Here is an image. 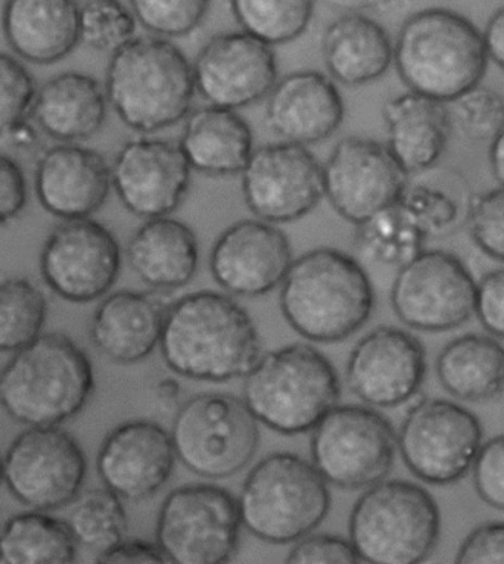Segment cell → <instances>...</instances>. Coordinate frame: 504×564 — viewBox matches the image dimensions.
Returning a JSON list of instances; mask_svg holds the SVG:
<instances>
[{"label":"cell","mask_w":504,"mask_h":564,"mask_svg":"<svg viewBox=\"0 0 504 564\" xmlns=\"http://www.w3.org/2000/svg\"><path fill=\"white\" fill-rule=\"evenodd\" d=\"M160 351L181 378L225 383L245 378L256 366L261 340L247 310L232 296L199 291L169 305Z\"/></svg>","instance_id":"obj_1"},{"label":"cell","mask_w":504,"mask_h":564,"mask_svg":"<svg viewBox=\"0 0 504 564\" xmlns=\"http://www.w3.org/2000/svg\"><path fill=\"white\" fill-rule=\"evenodd\" d=\"M279 305L302 338L335 344L366 325L375 292L356 258L340 249L318 248L292 261L280 285Z\"/></svg>","instance_id":"obj_2"},{"label":"cell","mask_w":504,"mask_h":564,"mask_svg":"<svg viewBox=\"0 0 504 564\" xmlns=\"http://www.w3.org/2000/svg\"><path fill=\"white\" fill-rule=\"evenodd\" d=\"M104 87L122 124L140 134L185 121L196 95L191 61L170 39L152 34L112 52Z\"/></svg>","instance_id":"obj_3"},{"label":"cell","mask_w":504,"mask_h":564,"mask_svg":"<svg viewBox=\"0 0 504 564\" xmlns=\"http://www.w3.org/2000/svg\"><path fill=\"white\" fill-rule=\"evenodd\" d=\"M489 61L481 30L449 8L410 15L394 42V65L407 89L447 105L481 85Z\"/></svg>","instance_id":"obj_4"},{"label":"cell","mask_w":504,"mask_h":564,"mask_svg":"<svg viewBox=\"0 0 504 564\" xmlns=\"http://www.w3.org/2000/svg\"><path fill=\"white\" fill-rule=\"evenodd\" d=\"M95 391L90 358L68 336L42 334L0 371V406L28 427L76 417Z\"/></svg>","instance_id":"obj_5"},{"label":"cell","mask_w":504,"mask_h":564,"mask_svg":"<svg viewBox=\"0 0 504 564\" xmlns=\"http://www.w3.org/2000/svg\"><path fill=\"white\" fill-rule=\"evenodd\" d=\"M340 397L335 367L305 344L265 354L244 378L243 400L254 417L282 435L313 431Z\"/></svg>","instance_id":"obj_6"},{"label":"cell","mask_w":504,"mask_h":564,"mask_svg":"<svg viewBox=\"0 0 504 564\" xmlns=\"http://www.w3.org/2000/svg\"><path fill=\"white\" fill-rule=\"evenodd\" d=\"M243 527L270 544L309 535L331 510V491L313 463L289 453L270 454L249 470L238 498Z\"/></svg>","instance_id":"obj_7"},{"label":"cell","mask_w":504,"mask_h":564,"mask_svg":"<svg viewBox=\"0 0 504 564\" xmlns=\"http://www.w3.org/2000/svg\"><path fill=\"white\" fill-rule=\"evenodd\" d=\"M440 532L437 501L409 480L372 485L350 514V542L363 563H422L437 549Z\"/></svg>","instance_id":"obj_8"},{"label":"cell","mask_w":504,"mask_h":564,"mask_svg":"<svg viewBox=\"0 0 504 564\" xmlns=\"http://www.w3.org/2000/svg\"><path fill=\"white\" fill-rule=\"evenodd\" d=\"M178 460L205 479L232 478L253 462L260 427L243 398L205 392L183 402L172 432Z\"/></svg>","instance_id":"obj_9"},{"label":"cell","mask_w":504,"mask_h":564,"mask_svg":"<svg viewBox=\"0 0 504 564\" xmlns=\"http://www.w3.org/2000/svg\"><path fill=\"white\" fill-rule=\"evenodd\" d=\"M240 529L238 500L227 489L190 484L167 494L156 542L169 563L223 564L238 551Z\"/></svg>","instance_id":"obj_10"},{"label":"cell","mask_w":504,"mask_h":564,"mask_svg":"<svg viewBox=\"0 0 504 564\" xmlns=\"http://www.w3.org/2000/svg\"><path fill=\"white\" fill-rule=\"evenodd\" d=\"M397 436L379 411L335 405L313 427L311 463L323 479L341 489H366L387 478L396 460Z\"/></svg>","instance_id":"obj_11"},{"label":"cell","mask_w":504,"mask_h":564,"mask_svg":"<svg viewBox=\"0 0 504 564\" xmlns=\"http://www.w3.org/2000/svg\"><path fill=\"white\" fill-rule=\"evenodd\" d=\"M480 419L455 402L422 400L411 406L397 436L407 469L429 485L464 478L482 445Z\"/></svg>","instance_id":"obj_12"},{"label":"cell","mask_w":504,"mask_h":564,"mask_svg":"<svg viewBox=\"0 0 504 564\" xmlns=\"http://www.w3.org/2000/svg\"><path fill=\"white\" fill-rule=\"evenodd\" d=\"M87 475L85 452L60 426L21 432L3 457V482L21 505L52 511L73 505Z\"/></svg>","instance_id":"obj_13"},{"label":"cell","mask_w":504,"mask_h":564,"mask_svg":"<svg viewBox=\"0 0 504 564\" xmlns=\"http://www.w3.org/2000/svg\"><path fill=\"white\" fill-rule=\"evenodd\" d=\"M476 282L453 253L431 249L398 269L392 286L396 316L410 329L440 334L475 313Z\"/></svg>","instance_id":"obj_14"},{"label":"cell","mask_w":504,"mask_h":564,"mask_svg":"<svg viewBox=\"0 0 504 564\" xmlns=\"http://www.w3.org/2000/svg\"><path fill=\"white\" fill-rule=\"evenodd\" d=\"M121 248L112 231L92 218L63 220L43 242L39 269L45 285L73 304L94 303L116 285Z\"/></svg>","instance_id":"obj_15"},{"label":"cell","mask_w":504,"mask_h":564,"mask_svg":"<svg viewBox=\"0 0 504 564\" xmlns=\"http://www.w3.org/2000/svg\"><path fill=\"white\" fill-rule=\"evenodd\" d=\"M239 176L249 212L274 225L301 220L324 198L323 164L297 143L256 148Z\"/></svg>","instance_id":"obj_16"},{"label":"cell","mask_w":504,"mask_h":564,"mask_svg":"<svg viewBox=\"0 0 504 564\" xmlns=\"http://www.w3.org/2000/svg\"><path fill=\"white\" fill-rule=\"evenodd\" d=\"M410 176L385 143L348 135L323 163V194L333 212L354 226L400 198Z\"/></svg>","instance_id":"obj_17"},{"label":"cell","mask_w":504,"mask_h":564,"mask_svg":"<svg viewBox=\"0 0 504 564\" xmlns=\"http://www.w3.org/2000/svg\"><path fill=\"white\" fill-rule=\"evenodd\" d=\"M192 72L196 95L207 105L235 111L265 100L279 78L274 47L243 30L210 39Z\"/></svg>","instance_id":"obj_18"},{"label":"cell","mask_w":504,"mask_h":564,"mask_svg":"<svg viewBox=\"0 0 504 564\" xmlns=\"http://www.w3.org/2000/svg\"><path fill=\"white\" fill-rule=\"evenodd\" d=\"M111 185L136 217L172 216L191 186L192 170L178 143L149 134L127 140L114 156Z\"/></svg>","instance_id":"obj_19"},{"label":"cell","mask_w":504,"mask_h":564,"mask_svg":"<svg viewBox=\"0 0 504 564\" xmlns=\"http://www.w3.org/2000/svg\"><path fill=\"white\" fill-rule=\"evenodd\" d=\"M427 376V352L410 332L380 326L350 352L345 379L353 395L369 406L393 409L419 392Z\"/></svg>","instance_id":"obj_20"},{"label":"cell","mask_w":504,"mask_h":564,"mask_svg":"<svg viewBox=\"0 0 504 564\" xmlns=\"http://www.w3.org/2000/svg\"><path fill=\"white\" fill-rule=\"evenodd\" d=\"M292 261L291 242L278 225L244 218L214 242L210 271L227 294L254 299L282 285Z\"/></svg>","instance_id":"obj_21"},{"label":"cell","mask_w":504,"mask_h":564,"mask_svg":"<svg viewBox=\"0 0 504 564\" xmlns=\"http://www.w3.org/2000/svg\"><path fill=\"white\" fill-rule=\"evenodd\" d=\"M172 435L151 420H129L114 427L96 457L100 482L121 500L156 496L176 466Z\"/></svg>","instance_id":"obj_22"},{"label":"cell","mask_w":504,"mask_h":564,"mask_svg":"<svg viewBox=\"0 0 504 564\" xmlns=\"http://www.w3.org/2000/svg\"><path fill=\"white\" fill-rule=\"evenodd\" d=\"M111 191V165L92 148L58 143L37 156L34 192L42 208L60 220L94 216Z\"/></svg>","instance_id":"obj_23"},{"label":"cell","mask_w":504,"mask_h":564,"mask_svg":"<svg viewBox=\"0 0 504 564\" xmlns=\"http://www.w3.org/2000/svg\"><path fill=\"white\" fill-rule=\"evenodd\" d=\"M266 121L283 142L310 147L335 134L343 124V95L328 74L300 69L278 78L267 95Z\"/></svg>","instance_id":"obj_24"},{"label":"cell","mask_w":504,"mask_h":564,"mask_svg":"<svg viewBox=\"0 0 504 564\" xmlns=\"http://www.w3.org/2000/svg\"><path fill=\"white\" fill-rule=\"evenodd\" d=\"M165 292L118 291L105 295L90 322V340L116 365L143 361L160 347L169 301Z\"/></svg>","instance_id":"obj_25"},{"label":"cell","mask_w":504,"mask_h":564,"mask_svg":"<svg viewBox=\"0 0 504 564\" xmlns=\"http://www.w3.org/2000/svg\"><path fill=\"white\" fill-rule=\"evenodd\" d=\"M78 0H6L2 30L20 59L52 65L67 58L81 43Z\"/></svg>","instance_id":"obj_26"},{"label":"cell","mask_w":504,"mask_h":564,"mask_svg":"<svg viewBox=\"0 0 504 564\" xmlns=\"http://www.w3.org/2000/svg\"><path fill=\"white\" fill-rule=\"evenodd\" d=\"M387 145L409 176L431 172L449 145L453 120L447 104L407 90L383 107Z\"/></svg>","instance_id":"obj_27"},{"label":"cell","mask_w":504,"mask_h":564,"mask_svg":"<svg viewBox=\"0 0 504 564\" xmlns=\"http://www.w3.org/2000/svg\"><path fill=\"white\" fill-rule=\"evenodd\" d=\"M108 107L105 87L95 77L65 72L39 87L30 118L47 138L81 143L103 129Z\"/></svg>","instance_id":"obj_28"},{"label":"cell","mask_w":504,"mask_h":564,"mask_svg":"<svg viewBox=\"0 0 504 564\" xmlns=\"http://www.w3.org/2000/svg\"><path fill=\"white\" fill-rule=\"evenodd\" d=\"M126 256L144 285L167 294L195 278L200 245L186 223L172 216L149 218L131 236Z\"/></svg>","instance_id":"obj_29"},{"label":"cell","mask_w":504,"mask_h":564,"mask_svg":"<svg viewBox=\"0 0 504 564\" xmlns=\"http://www.w3.org/2000/svg\"><path fill=\"white\" fill-rule=\"evenodd\" d=\"M178 145L192 172L208 177L239 176L256 150L245 118L214 105L191 111Z\"/></svg>","instance_id":"obj_30"},{"label":"cell","mask_w":504,"mask_h":564,"mask_svg":"<svg viewBox=\"0 0 504 564\" xmlns=\"http://www.w3.org/2000/svg\"><path fill=\"white\" fill-rule=\"evenodd\" d=\"M322 58L333 82L366 86L392 68L394 43L378 21L361 11H347L324 30Z\"/></svg>","instance_id":"obj_31"},{"label":"cell","mask_w":504,"mask_h":564,"mask_svg":"<svg viewBox=\"0 0 504 564\" xmlns=\"http://www.w3.org/2000/svg\"><path fill=\"white\" fill-rule=\"evenodd\" d=\"M437 376L455 400H493L504 389V347L485 335L459 336L438 354Z\"/></svg>","instance_id":"obj_32"},{"label":"cell","mask_w":504,"mask_h":564,"mask_svg":"<svg viewBox=\"0 0 504 564\" xmlns=\"http://www.w3.org/2000/svg\"><path fill=\"white\" fill-rule=\"evenodd\" d=\"M77 546L67 520L47 511L12 516L0 529V563L68 564L76 560Z\"/></svg>","instance_id":"obj_33"},{"label":"cell","mask_w":504,"mask_h":564,"mask_svg":"<svg viewBox=\"0 0 504 564\" xmlns=\"http://www.w3.org/2000/svg\"><path fill=\"white\" fill-rule=\"evenodd\" d=\"M356 229V247L362 257L396 269L425 251L428 240L414 214L398 199Z\"/></svg>","instance_id":"obj_34"},{"label":"cell","mask_w":504,"mask_h":564,"mask_svg":"<svg viewBox=\"0 0 504 564\" xmlns=\"http://www.w3.org/2000/svg\"><path fill=\"white\" fill-rule=\"evenodd\" d=\"M243 32L271 47L287 45L307 32L315 0H229Z\"/></svg>","instance_id":"obj_35"},{"label":"cell","mask_w":504,"mask_h":564,"mask_svg":"<svg viewBox=\"0 0 504 564\" xmlns=\"http://www.w3.org/2000/svg\"><path fill=\"white\" fill-rule=\"evenodd\" d=\"M45 294L25 278L0 280V352H17L42 335Z\"/></svg>","instance_id":"obj_36"},{"label":"cell","mask_w":504,"mask_h":564,"mask_svg":"<svg viewBox=\"0 0 504 564\" xmlns=\"http://www.w3.org/2000/svg\"><path fill=\"white\" fill-rule=\"evenodd\" d=\"M67 523L78 545L98 553L117 544L127 532L121 498L105 487L81 494L73 501Z\"/></svg>","instance_id":"obj_37"},{"label":"cell","mask_w":504,"mask_h":564,"mask_svg":"<svg viewBox=\"0 0 504 564\" xmlns=\"http://www.w3.org/2000/svg\"><path fill=\"white\" fill-rule=\"evenodd\" d=\"M81 43L99 52H116L133 41L138 21L121 0L81 2Z\"/></svg>","instance_id":"obj_38"},{"label":"cell","mask_w":504,"mask_h":564,"mask_svg":"<svg viewBox=\"0 0 504 564\" xmlns=\"http://www.w3.org/2000/svg\"><path fill=\"white\" fill-rule=\"evenodd\" d=\"M398 200L414 214L428 238L449 234L458 226L463 212L458 186L451 183L446 186L444 183L409 181Z\"/></svg>","instance_id":"obj_39"},{"label":"cell","mask_w":504,"mask_h":564,"mask_svg":"<svg viewBox=\"0 0 504 564\" xmlns=\"http://www.w3.org/2000/svg\"><path fill=\"white\" fill-rule=\"evenodd\" d=\"M213 0H129L138 24L152 36L186 37L203 24Z\"/></svg>","instance_id":"obj_40"},{"label":"cell","mask_w":504,"mask_h":564,"mask_svg":"<svg viewBox=\"0 0 504 564\" xmlns=\"http://www.w3.org/2000/svg\"><path fill=\"white\" fill-rule=\"evenodd\" d=\"M449 105L453 126L475 142H490L504 126L503 96L490 87H473Z\"/></svg>","instance_id":"obj_41"},{"label":"cell","mask_w":504,"mask_h":564,"mask_svg":"<svg viewBox=\"0 0 504 564\" xmlns=\"http://www.w3.org/2000/svg\"><path fill=\"white\" fill-rule=\"evenodd\" d=\"M37 87L19 58L0 52V139L29 120Z\"/></svg>","instance_id":"obj_42"},{"label":"cell","mask_w":504,"mask_h":564,"mask_svg":"<svg viewBox=\"0 0 504 564\" xmlns=\"http://www.w3.org/2000/svg\"><path fill=\"white\" fill-rule=\"evenodd\" d=\"M464 218L473 243L486 257L504 262V187L472 196Z\"/></svg>","instance_id":"obj_43"},{"label":"cell","mask_w":504,"mask_h":564,"mask_svg":"<svg viewBox=\"0 0 504 564\" xmlns=\"http://www.w3.org/2000/svg\"><path fill=\"white\" fill-rule=\"evenodd\" d=\"M472 474L481 500L495 510L504 511V435L481 445Z\"/></svg>","instance_id":"obj_44"},{"label":"cell","mask_w":504,"mask_h":564,"mask_svg":"<svg viewBox=\"0 0 504 564\" xmlns=\"http://www.w3.org/2000/svg\"><path fill=\"white\" fill-rule=\"evenodd\" d=\"M285 562L289 564L362 563L350 540L335 535H305L296 541Z\"/></svg>","instance_id":"obj_45"},{"label":"cell","mask_w":504,"mask_h":564,"mask_svg":"<svg viewBox=\"0 0 504 564\" xmlns=\"http://www.w3.org/2000/svg\"><path fill=\"white\" fill-rule=\"evenodd\" d=\"M475 314L486 332L504 340V269L489 271L476 283Z\"/></svg>","instance_id":"obj_46"},{"label":"cell","mask_w":504,"mask_h":564,"mask_svg":"<svg viewBox=\"0 0 504 564\" xmlns=\"http://www.w3.org/2000/svg\"><path fill=\"white\" fill-rule=\"evenodd\" d=\"M29 200L28 178L14 156L0 154V227L24 212Z\"/></svg>","instance_id":"obj_47"},{"label":"cell","mask_w":504,"mask_h":564,"mask_svg":"<svg viewBox=\"0 0 504 564\" xmlns=\"http://www.w3.org/2000/svg\"><path fill=\"white\" fill-rule=\"evenodd\" d=\"M455 563L504 564V522L485 523L473 529L460 545Z\"/></svg>","instance_id":"obj_48"},{"label":"cell","mask_w":504,"mask_h":564,"mask_svg":"<svg viewBox=\"0 0 504 564\" xmlns=\"http://www.w3.org/2000/svg\"><path fill=\"white\" fill-rule=\"evenodd\" d=\"M99 564H162L167 562L160 546L143 540H122L96 555Z\"/></svg>","instance_id":"obj_49"},{"label":"cell","mask_w":504,"mask_h":564,"mask_svg":"<svg viewBox=\"0 0 504 564\" xmlns=\"http://www.w3.org/2000/svg\"><path fill=\"white\" fill-rule=\"evenodd\" d=\"M486 55L504 73V6L490 17L484 32Z\"/></svg>","instance_id":"obj_50"},{"label":"cell","mask_w":504,"mask_h":564,"mask_svg":"<svg viewBox=\"0 0 504 564\" xmlns=\"http://www.w3.org/2000/svg\"><path fill=\"white\" fill-rule=\"evenodd\" d=\"M37 131V127H34L29 120H24L17 124L3 139H7L12 150L20 152V154L39 156L42 152H39L41 138H39Z\"/></svg>","instance_id":"obj_51"},{"label":"cell","mask_w":504,"mask_h":564,"mask_svg":"<svg viewBox=\"0 0 504 564\" xmlns=\"http://www.w3.org/2000/svg\"><path fill=\"white\" fill-rule=\"evenodd\" d=\"M181 384L176 379L164 378L161 379L157 384V400L160 409L164 413H172L174 410H179V401H181Z\"/></svg>","instance_id":"obj_52"},{"label":"cell","mask_w":504,"mask_h":564,"mask_svg":"<svg viewBox=\"0 0 504 564\" xmlns=\"http://www.w3.org/2000/svg\"><path fill=\"white\" fill-rule=\"evenodd\" d=\"M489 159L495 181L504 187V126L490 140Z\"/></svg>","instance_id":"obj_53"},{"label":"cell","mask_w":504,"mask_h":564,"mask_svg":"<svg viewBox=\"0 0 504 564\" xmlns=\"http://www.w3.org/2000/svg\"><path fill=\"white\" fill-rule=\"evenodd\" d=\"M328 6L336 8L340 11H363L369 8L367 0H324Z\"/></svg>","instance_id":"obj_54"},{"label":"cell","mask_w":504,"mask_h":564,"mask_svg":"<svg viewBox=\"0 0 504 564\" xmlns=\"http://www.w3.org/2000/svg\"><path fill=\"white\" fill-rule=\"evenodd\" d=\"M405 2V0H367L369 3V8L372 7H387L393 6V3Z\"/></svg>","instance_id":"obj_55"},{"label":"cell","mask_w":504,"mask_h":564,"mask_svg":"<svg viewBox=\"0 0 504 564\" xmlns=\"http://www.w3.org/2000/svg\"><path fill=\"white\" fill-rule=\"evenodd\" d=\"M3 482V458L0 456V484Z\"/></svg>","instance_id":"obj_56"},{"label":"cell","mask_w":504,"mask_h":564,"mask_svg":"<svg viewBox=\"0 0 504 564\" xmlns=\"http://www.w3.org/2000/svg\"><path fill=\"white\" fill-rule=\"evenodd\" d=\"M78 2H85V0H78Z\"/></svg>","instance_id":"obj_57"}]
</instances>
